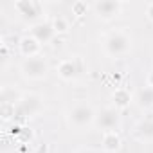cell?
<instances>
[{"label": "cell", "mask_w": 153, "mask_h": 153, "mask_svg": "<svg viewBox=\"0 0 153 153\" xmlns=\"http://www.w3.org/2000/svg\"><path fill=\"white\" fill-rule=\"evenodd\" d=\"M20 72L24 78L27 79H42L49 72V65L42 56H34V58H25L20 65Z\"/></svg>", "instance_id": "cell-3"}, {"label": "cell", "mask_w": 153, "mask_h": 153, "mask_svg": "<svg viewBox=\"0 0 153 153\" xmlns=\"http://www.w3.org/2000/svg\"><path fill=\"white\" fill-rule=\"evenodd\" d=\"M56 72H58V76H59L61 79L70 81V79H74L76 76H78V72H79L78 61H76V59H61V61L58 63V67H56Z\"/></svg>", "instance_id": "cell-10"}, {"label": "cell", "mask_w": 153, "mask_h": 153, "mask_svg": "<svg viewBox=\"0 0 153 153\" xmlns=\"http://www.w3.org/2000/svg\"><path fill=\"white\" fill-rule=\"evenodd\" d=\"M133 135H135L139 140H142V142L153 140V119H144V121H140V123L135 126Z\"/></svg>", "instance_id": "cell-12"}, {"label": "cell", "mask_w": 153, "mask_h": 153, "mask_svg": "<svg viewBox=\"0 0 153 153\" xmlns=\"http://www.w3.org/2000/svg\"><path fill=\"white\" fill-rule=\"evenodd\" d=\"M101 144H103V149H105L106 153H115V151L121 149V144H123V142H121V135H119L115 130L105 131Z\"/></svg>", "instance_id": "cell-11"}, {"label": "cell", "mask_w": 153, "mask_h": 153, "mask_svg": "<svg viewBox=\"0 0 153 153\" xmlns=\"http://www.w3.org/2000/svg\"><path fill=\"white\" fill-rule=\"evenodd\" d=\"M112 103H114V106H115L117 110H123V108L130 106L131 96H130V92H128L126 88L119 87V88H115V90L112 92Z\"/></svg>", "instance_id": "cell-13"}, {"label": "cell", "mask_w": 153, "mask_h": 153, "mask_svg": "<svg viewBox=\"0 0 153 153\" xmlns=\"http://www.w3.org/2000/svg\"><path fill=\"white\" fill-rule=\"evenodd\" d=\"M119 121H121V115H119V110L115 106H105L101 108L97 114H96V126L105 130V131H112L119 126Z\"/></svg>", "instance_id": "cell-4"}, {"label": "cell", "mask_w": 153, "mask_h": 153, "mask_svg": "<svg viewBox=\"0 0 153 153\" xmlns=\"http://www.w3.org/2000/svg\"><path fill=\"white\" fill-rule=\"evenodd\" d=\"M131 47V38L126 31L123 29H117V31H112L106 38H105V51L108 56H123L130 51Z\"/></svg>", "instance_id": "cell-1"}, {"label": "cell", "mask_w": 153, "mask_h": 153, "mask_svg": "<svg viewBox=\"0 0 153 153\" xmlns=\"http://www.w3.org/2000/svg\"><path fill=\"white\" fill-rule=\"evenodd\" d=\"M40 110H42V97L38 94H25L16 105V115L20 117H33Z\"/></svg>", "instance_id": "cell-5"}, {"label": "cell", "mask_w": 153, "mask_h": 153, "mask_svg": "<svg viewBox=\"0 0 153 153\" xmlns=\"http://www.w3.org/2000/svg\"><path fill=\"white\" fill-rule=\"evenodd\" d=\"M87 11H88V4L83 2V0H76L72 4V13L76 16H83V15H87Z\"/></svg>", "instance_id": "cell-18"}, {"label": "cell", "mask_w": 153, "mask_h": 153, "mask_svg": "<svg viewBox=\"0 0 153 153\" xmlns=\"http://www.w3.org/2000/svg\"><path fill=\"white\" fill-rule=\"evenodd\" d=\"M121 9H123V4L119 0H99V2L94 4L96 15L103 20H112L121 13Z\"/></svg>", "instance_id": "cell-6"}, {"label": "cell", "mask_w": 153, "mask_h": 153, "mask_svg": "<svg viewBox=\"0 0 153 153\" xmlns=\"http://www.w3.org/2000/svg\"><path fill=\"white\" fill-rule=\"evenodd\" d=\"M15 115H16V105L0 103V117H2V121H11Z\"/></svg>", "instance_id": "cell-17"}, {"label": "cell", "mask_w": 153, "mask_h": 153, "mask_svg": "<svg viewBox=\"0 0 153 153\" xmlns=\"http://www.w3.org/2000/svg\"><path fill=\"white\" fill-rule=\"evenodd\" d=\"M51 24H52V27H54V33H56V34H65V33L70 29V24H68V20H67L65 16H61V15L54 16Z\"/></svg>", "instance_id": "cell-16"}, {"label": "cell", "mask_w": 153, "mask_h": 153, "mask_svg": "<svg viewBox=\"0 0 153 153\" xmlns=\"http://www.w3.org/2000/svg\"><path fill=\"white\" fill-rule=\"evenodd\" d=\"M146 16L153 22V2H148L146 4Z\"/></svg>", "instance_id": "cell-20"}, {"label": "cell", "mask_w": 153, "mask_h": 153, "mask_svg": "<svg viewBox=\"0 0 153 153\" xmlns=\"http://www.w3.org/2000/svg\"><path fill=\"white\" fill-rule=\"evenodd\" d=\"M22 99V96L11 88V87H2V90H0V103H13V105H18Z\"/></svg>", "instance_id": "cell-15"}, {"label": "cell", "mask_w": 153, "mask_h": 153, "mask_svg": "<svg viewBox=\"0 0 153 153\" xmlns=\"http://www.w3.org/2000/svg\"><path fill=\"white\" fill-rule=\"evenodd\" d=\"M40 49H42V43H40L34 36L27 34V36H22V38H20L18 51H20V54H22L24 58H34V56H40Z\"/></svg>", "instance_id": "cell-9"}, {"label": "cell", "mask_w": 153, "mask_h": 153, "mask_svg": "<svg viewBox=\"0 0 153 153\" xmlns=\"http://www.w3.org/2000/svg\"><path fill=\"white\" fill-rule=\"evenodd\" d=\"M0 43L6 45V47H13V45H18L20 43V38L16 34H4L0 38Z\"/></svg>", "instance_id": "cell-19"}, {"label": "cell", "mask_w": 153, "mask_h": 153, "mask_svg": "<svg viewBox=\"0 0 153 153\" xmlns=\"http://www.w3.org/2000/svg\"><path fill=\"white\" fill-rule=\"evenodd\" d=\"M79 153H96V151H92V149H81Z\"/></svg>", "instance_id": "cell-23"}, {"label": "cell", "mask_w": 153, "mask_h": 153, "mask_svg": "<svg viewBox=\"0 0 153 153\" xmlns=\"http://www.w3.org/2000/svg\"><path fill=\"white\" fill-rule=\"evenodd\" d=\"M15 7L24 20H34L42 13V6L34 0H18V2H15Z\"/></svg>", "instance_id": "cell-7"}, {"label": "cell", "mask_w": 153, "mask_h": 153, "mask_svg": "<svg viewBox=\"0 0 153 153\" xmlns=\"http://www.w3.org/2000/svg\"><path fill=\"white\" fill-rule=\"evenodd\" d=\"M67 119H68V124L70 126H74V128H83V126H88L90 123H94L96 112H94V108L90 105L78 103V105H74L68 110Z\"/></svg>", "instance_id": "cell-2"}, {"label": "cell", "mask_w": 153, "mask_h": 153, "mask_svg": "<svg viewBox=\"0 0 153 153\" xmlns=\"http://www.w3.org/2000/svg\"><path fill=\"white\" fill-rule=\"evenodd\" d=\"M148 87H151V88H153V70L148 74Z\"/></svg>", "instance_id": "cell-22"}, {"label": "cell", "mask_w": 153, "mask_h": 153, "mask_svg": "<svg viewBox=\"0 0 153 153\" xmlns=\"http://www.w3.org/2000/svg\"><path fill=\"white\" fill-rule=\"evenodd\" d=\"M54 27L51 22H38L34 25H31V36H34L40 43H47L54 40Z\"/></svg>", "instance_id": "cell-8"}, {"label": "cell", "mask_w": 153, "mask_h": 153, "mask_svg": "<svg viewBox=\"0 0 153 153\" xmlns=\"http://www.w3.org/2000/svg\"><path fill=\"white\" fill-rule=\"evenodd\" d=\"M135 101L139 103V106L142 108H151L153 106V88L151 87H144L137 92V97Z\"/></svg>", "instance_id": "cell-14"}, {"label": "cell", "mask_w": 153, "mask_h": 153, "mask_svg": "<svg viewBox=\"0 0 153 153\" xmlns=\"http://www.w3.org/2000/svg\"><path fill=\"white\" fill-rule=\"evenodd\" d=\"M34 153H49V148H47V144H38Z\"/></svg>", "instance_id": "cell-21"}]
</instances>
